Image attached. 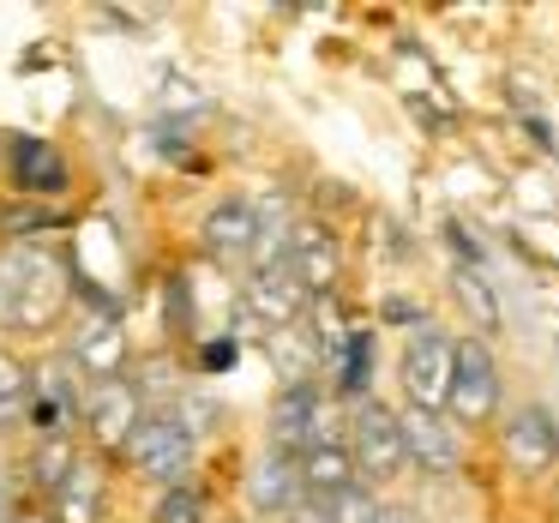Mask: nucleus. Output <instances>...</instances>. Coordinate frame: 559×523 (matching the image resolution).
<instances>
[{"instance_id":"a878e982","label":"nucleus","mask_w":559,"mask_h":523,"mask_svg":"<svg viewBox=\"0 0 559 523\" xmlns=\"http://www.w3.org/2000/svg\"><path fill=\"white\" fill-rule=\"evenodd\" d=\"M0 523H13V487H7V475H0Z\"/></svg>"},{"instance_id":"f8f14e48","label":"nucleus","mask_w":559,"mask_h":523,"mask_svg":"<svg viewBox=\"0 0 559 523\" xmlns=\"http://www.w3.org/2000/svg\"><path fill=\"white\" fill-rule=\"evenodd\" d=\"M259 241V211L247 199H223L205 217V253L211 259H247Z\"/></svg>"},{"instance_id":"4468645a","label":"nucleus","mask_w":559,"mask_h":523,"mask_svg":"<svg viewBox=\"0 0 559 523\" xmlns=\"http://www.w3.org/2000/svg\"><path fill=\"white\" fill-rule=\"evenodd\" d=\"M73 361L85 367L97 385L121 379V367H127V331L115 325V319H97V325H85V331H79V343H73Z\"/></svg>"},{"instance_id":"5701e85b","label":"nucleus","mask_w":559,"mask_h":523,"mask_svg":"<svg viewBox=\"0 0 559 523\" xmlns=\"http://www.w3.org/2000/svg\"><path fill=\"white\" fill-rule=\"evenodd\" d=\"M157 523H205V506H199L193 487H169L157 499Z\"/></svg>"},{"instance_id":"39448f33","label":"nucleus","mask_w":559,"mask_h":523,"mask_svg":"<svg viewBox=\"0 0 559 523\" xmlns=\"http://www.w3.org/2000/svg\"><path fill=\"white\" fill-rule=\"evenodd\" d=\"M403 463H409V451H403V421L385 403H361V415H355V469H361L367 482H391Z\"/></svg>"},{"instance_id":"f03ea898","label":"nucleus","mask_w":559,"mask_h":523,"mask_svg":"<svg viewBox=\"0 0 559 523\" xmlns=\"http://www.w3.org/2000/svg\"><path fill=\"white\" fill-rule=\"evenodd\" d=\"M451 379H457V343L421 331V337L403 349V391H409V409L439 415L451 403Z\"/></svg>"},{"instance_id":"f257e3e1","label":"nucleus","mask_w":559,"mask_h":523,"mask_svg":"<svg viewBox=\"0 0 559 523\" xmlns=\"http://www.w3.org/2000/svg\"><path fill=\"white\" fill-rule=\"evenodd\" d=\"M67 301L61 265H49V253L37 247H7L0 253V325L13 331H43Z\"/></svg>"},{"instance_id":"6e6552de","label":"nucleus","mask_w":559,"mask_h":523,"mask_svg":"<svg viewBox=\"0 0 559 523\" xmlns=\"http://www.w3.org/2000/svg\"><path fill=\"white\" fill-rule=\"evenodd\" d=\"M271 445H277V457H295V451H313V445H325L319 439V397H313V385H289L277 397V415H271Z\"/></svg>"},{"instance_id":"2eb2a0df","label":"nucleus","mask_w":559,"mask_h":523,"mask_svg":"<svg viewBox=\"0 0 559 523\" xmlns=\"http://www.w3.org/2000/svg\"><path fill=\"white\" fill-rule=\"evenodd\" d=\"M361 482V475H355V451H343V445H313L301 457V494H313L319 506H325V499H337L343 487H355Z\"/></svg>"},{"instance_id":"aec40b11","label":"nucleus","mask_w":559,"mask_h":523,"mask_svg":"<svg viewBox=\"0 0 559 523\" xmlns=\"http://www.w3.org/2000/svg\"><path fill=\"white\" fill-rule=\"evenodd\" d=\"M31 409V373L13 361V355L0 349V427L19 421V415Z\"/></svg>"},{"instance_id":"4be33fe9","label":"nucleus","mask_w":559,"mask_h":523,"mask_svg":"<svg viewBox=\"0 0 559 523\" xmlns=\"http://www.w3.org/2000/svg\"><path fill=\"white\" fill-rule=\"evenodd\" d=\"M337 367H343V391H349V397H361V391L373 385V337H367V331H355Z\"/></svg>"},{"instance_id":"412c9836","label":"nucleus","mask_w":559,"mask_h":523,"mask_svg":"<svg viewBox=\"0 0 559 523\" xmlns=\"http://www.w3.org/2000/svg\"><path fill=\"white\" fill-rule=\"evenodd\" d=\"M325 518L331 523H379V518H385V506H379V499L355 482V487H343L337 499H325Z\"/></svg>"},{"instance_id":"9d476101","label":"nucleus","mask_w":559,"mask_h":523,"mask_svg":"<svg viewBox=\"0 0 559 523\" xmlns=\"http://www.w3.org/2000/svg\"><path fill=\"white\" fill-rule=\"evenodd\" d=\"M7 163H13L19 193H37V199L67 193V163H61V151H49L43 139H31V133L7 139Z\"/></svg>"},{"instance_id":"dca6fc26","label":"nucleus","mask_w":559,"mask_h":523,"mask_svg":"<svg viewBox=\"0 0 559 523\" xmlns=\"http://www.w3.org/2000/svg\"><path fill=\"white\" fill-rule=\"evenodd\" d=\"M247 494H253L259 511H295V494H301V463H295V457H277V451H271V457L253 469Z\"/></svg>"},{"instance_id":"f3484780","label":"nucleus","mask_w":559,"mask_h":523,"mask_svg":"<svg viewBox=\"0 0 559 523\" xmlns=\"http://www.w3.org/2000/svg\"><path fill=\"white\" fill-rule=\"evenodd\" d=\"M31 427L37 433H49V439H61L67 433V421H73V391H67V379H43L37 391H31Z\"/></svg>"},{"instance_id":"6ab92c4d","label":"nucleus","mask_w":559,"mask_h":523,"mask_svg":"<svg viewBox=\"0 0 559 523\" xmlns=\"http://www.w3.org/2000/svg\"><path fill=\"white\" fill-rule=\"evenodd\" d=\"M55 523H97V487H91V475L79 469L73 482L55 494V511H49Z\"/></svg>"},{"instance_id":"cd10ccee","label":"nucleus","mask_w":559,"mask_h":523,"mask_svg":"<svg viewBox=\"0 0 559 523\" xmlns=\"http://www.w3.org/2000/svg\"><path fill=\"white\" fill-rule=\"evenodd\" d=\"M13 523H55V518H13Z\"/></svg>"},{"instance_id":"ddd939ff","label":"nucleus","mask_w":559,"mask_h":523,"mask_svg":"<svg viewBox=\"0 0 559 523\" xmlns=\"http://www.w3.org/2000/svg\"><path fill=\"white\" fill-rule=\"evenodd\" d=\"M289 271H295V283H301L313 301H319V295H331V283H337V241H331L325 229H295Z\"/></svg>"},{"instance_id":"393cba45","label":"nucleus","mask_w":559,"mask_h":523,"mask_svg":"<svg viewBox=\"0 0 559 523\" xmlns=\"http://www.w3.org/2000/svg\"><path fill=\"white\" fill-rule=\"evenodd\" d=\"M283 523H331V518H325V506H295Z\"/></svg>"},{"instance_id":"a211bd4d","label":"nucleus","mask_w":559,"mask_h":523,"mask_svg":"<svg viewBox=\"0 0 559 523\" xmlns=\"http://www.w3.org/2000/svg\"><path fill=\"white\" fill-rule=\"evenodd\" d=\"M31 475H37V487H49V494H61L67 482L79 475V457H73V445L67 439H49V445L31 457Z\"/></svg>"},{"instance_id":"0eeeda50","label":"nucleus","mask_w":559,"mask_h":523,"mask_svg":"<svg viewBox=\"0 0 559 523\" xmlns=\"http://www.w3.org/2000/svg\"><path fill=\"white\" fill-rule=\"evenodd\" d=\"M85 421H91V433H97V445H109V451H127V439L139 433V391L127 385V379H109V385H97L91 391V403H85Z\"/></svg>"},{"instance_id":"b1692460","label":"nucleus","mask_w":559,"mask_h":523,"mask_svg":"<svg viewBox=\"0 0 559 523\" xmlns=\"http://www.w3.org/2000/svg\"><path fill=\"white\" fill-rule=\"evenodd\" d=\"M457 289H463V301L475 307V319H481V325L493 331V325H499V307H493V295H487L481 271H457Z\"/></svg>"},{"instance_id":"20e7f679","label":"nucleus","mask_w":559,"mask_h":523,"mask_svg":"<svg viewBox=\"0 0 559 523\" xmlns=\"http://www.w3.org/2000/svg\"><path fill=\"white\" fill-rule=\"evenodd\" d=\"M499 403V379H493V349L481 337H457V379H451V403L445 415L463 427H481Z\"/></svg>"},{"instance_id":"7ed1b4c3","label":"nucleus","mask_w":559,"mask_h":523,"mask_svg":"<svg viewBox=\"0 0 559 523\" xmlns=\"http://www.w3.org/2000/svg\"><path fill=\"white\" fill-rule=\"evenodd\" d=\"M127 457H133V469L151 475V482L181 487L187 463H193V433H187L175 415H145V421H139V433L127 439Z\"/></svg>"},{"instance_id":"1a4fd4ad","label":"nucleus","mask_w":559,"mask_h":523,"mask_svg":"<svg viewBox=\"0 0 559 523\" xmlns=\"http://www.w3.org/2000/svg\"><path fill=\"white\" fill-rule=\"evenodd\" d=\"M506 457H511V469H523V475L554 469V457H559V427L547 421V409L511 415V427H506Z\"/></svg>"},{"instance_id":"423d86ee","label":"nucleus","mask_w":559,"mask_h":523,"mask_svg":"<svg viewBox=\"0 0 559 523\" xmlns=\"http://www.w3.org/2000/svg\"><path fill=\"white\" fill-rule=\"evenodd\" d=\"M241 307L259 319V325L289 331L295 319H301V307H307V289L295 283V271H289V265H277V271H259V277H247Z\"/></svg>"},{"instance_id":"bb28decb","label":"nucleus","mask_w":559,"mask_h":523,"mask_svg":"<svg viewBox=\"0 0 559 523\" xmlns=\"http://www.w3.org/2000/svg\"><path fill=\"white\" fill-rule=\"evenodd\" d=\"M379 523H409V518H403V511H385V518H379Z\"/></svg>"},{"instance_id":"9b49d317","label":"nucleus","mask_w":559,"mask_h":523,"mask_svg":"<svg viewBox=\"0 0 559 523\" xmlns=\"http://www.w3.org/2000/svg\"><path fill=\"white\" fill-rule=\"evenodd\" d=\"M403 451H409V463H421L427 475H451L457 469V439H451V427L439 421V415L427 409H403Z\"/></svg>"}]
</instances>
